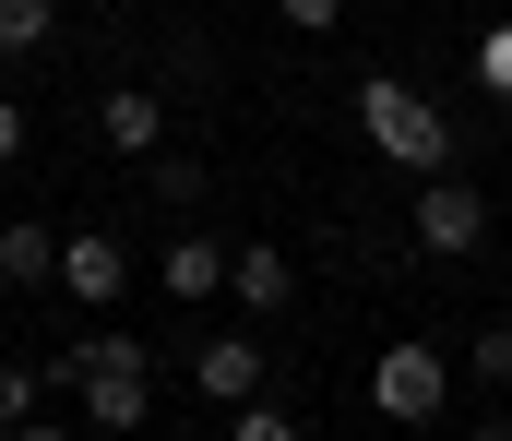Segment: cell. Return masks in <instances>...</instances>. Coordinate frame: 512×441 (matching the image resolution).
Returning a JSON list of instances; mask_svg holds the SVG:
<instances>
[{
	"mask_svg": "<svg viewBox=\"0 0 512 441\" xmlns=\"http://www.w3.org/2000/svg\"><path fill=\"white\" fill-rule=\"evenodd\" d=\"M48 382L84 394V430H143V418H155V370H143L131 334H84V346H60Z\"/></svg>",
	"mask_w": 512,
	"mask_h": 441,
	"instance_id": "obj_1",
	"label": "cell"
},
{
	"mask_svg": "<svg viewBox=\"0 0 512 441\" xmlns=\"http://www.w3.org/2000/svg\"><path fill=\"white\" fill-rule=\"evenodd\" d=\"M358 132H370L382 167H417V179L453 167V120H441V96H417L405 72H370V84H358Z\"/></svg>",
	"mask_w": 512,
	"mask_h": 441,
	"instance_id": "obj_2",
	"label": "cell"
},
{
	"mask_svg": "<svg viewBox=\"0 0 512 441\" xmlns=\"http://www.w3.org/2000/svg\"><path fill=\"white\" fill-rule=\"evenodd\" d=\"M453 406V358L429 346V334H393L382 358H370V418H393V430H429Z\"/></svg>",
	"mask_w": 512,
	"mask_h": 441,
	"instance_id": "obj_3",
	"label": "cell"
},
{
	"mask_svg": "<svg viewBox=\"0 0 512 441\" xmlns=\"http://www.w3.org/2000/svg\"><path fill=\"white\" fill-rule=\"evenodd\" d=\"M405 227H417V251H429V263H465V251L489 239V191H477V179H453V167H429Z\"/></svg>",
	"mask_w": 512,
	"mask_h": 441,
	"instance_id": "obj_4",
	"label": "cell"
},
{
	"mask_svg": "<svg viewBox=\"0 0 512 441\" xmlns=\"http://www.w3.org/2000/svg\"><path fill=\"white\" fill-rule=\"evenodd\" d=\"M262 370H274V358H262L251 322H227V334H203V346H191V394H203V406H239V394H262Z\"/></svg>",
	"mask_w": 512,
	"mask_h": 441,
	"instance_id": "obj_5",
	"label": "cell"
},
{
	"mask_svg": "<svg viewBox=\"0 0 512 441\" xmlns=\"http://www.w3.org/2000/svg\"><path fill=\"white\" fill-rule=\"evenodd\" d=\"M48 287H72L84 310H120V298H131V251L108 239V227H72V239H60V275H48Z\"/></svg>",
	"mask_w": 512,
	"mask_h": 441,
	"instance_id": "obj_6",
	"label": "cell"
},
{
	"mask_svg": "<svg viewBox=\"0 0 512 441\" xmlns=\"http://www.w3.org/2000/svg\"><path fill=\"white\" fill-rule=\"evenodd\" d=\"M155 287L179 298V310H215V298H227V239H215V227H179V239L155 251Z\"/></svg>",
	"mask_w": 512,
	"mask_h": 441,
	"instance_id": "obj_7",
	"label": "cell"
},
{
	"mask_svg": "<svg viewBox=\"0 0 512 441\" xmlns=\"http://www.w3.org/2000/svg\"><path fill=\"white\" fill-rule=\"evenodd\" d=\"M227 298H239V322H274V310L298 298V263H286L274 239H239V251H227Z\"/></svg>",
	"mask_w": 512,
	"mask_h": 441,
	"instance_id": "obj_8",
	"label": "cell"
},
{
	"mask_svg": "<svg viewBox=\"0 0 512 441\" xmlns=\"http://www.w3.org/2000/svg\"><path fill=\"white\" fill-rule=\"evenodd\" d=\"M96 132H108V155H131V167H143V155L167 144V96H155V84H108Z\"/></svg>",
	"mask_w": 512,
	"mask_h": 441,
	"instance_id": "obj_9",
	"label": "cell"
},
{
	"mask_svg": "<svg viewBox=\"0 0 512 441\" xmlns=\"http://www.w3.org/2000/svg\"><path fill=\"white\" fill-rule=\"evenodd\" d=\"M48 275H60V227L12 215V227H0V287H48Z\"/></svg>",
	"mask_w": 512,
	"mask_h": 441,
	"instance_id": "obj_10",
	"label": "cell"
},
{
	"mask_svg": "<svg viewBox=\"0 0 512 441\" xmlns=\"http://www.w3.org/2000/svg\"><path fill=\"white\" fill-rule=\"evenodd\" d=\"M48 406V358H0V430H36Z\"/></svg>",
	"mask_w": 512,
	"mask_h": 441,
	"instance_id": "obj_11",
	"label": "cell"
},
{
	"mask_svg": "<svg viewBox=\"0 0 512 441\" xmlns=\"http://www.w3.org/2000/svg\"><path fill=\"white\" fill-rule=\"evenodd\" d=\"M60 36V0H0V60H36Z\"/></svg>",
	"mask_w": 512,
	"mask_h": 441,
	"instance_id": "obj_12",
	"label": "cell"
},
{
	"mask_svg": "<svg viewBox=\"0 0 512 441\" xmlns=\"http://www.w3.org/2000/svg\"><path fill=\"white\" fill-rule=\"evenodd\" d=\"M215 418H227V441H298V406H274V394H239Z\"/></svg>",
	"mask_w": 512,
	"mask_h": 441,
	"instance_id": "obj_13",
	"label": "cell"
},
{
	"mask_svg": "<svg viewBox=\"0 0 512 441\" xmlns=\"http://www.w3.org/2000/svg\"><path fill=\"white\" fill-rule=\"evenodd\" d=\"M143 167H155V203H167V215H191V203H203V155H143Z\"/></svg>",
	"mask_w": 512,
	"mask_h": 441,
	"instance_id": "obj_14",
	"label": "cell"
},
{
	"mask_svg": "<svg viewBox=\"0 0 512 441\" xmlns=\"http://www.w3.org/2000/svg\"><path fill=\"white\" fill-rule=\"evenodd\" d=\"M477 84L512 108V12H489V24H477Z\"/></svg>",
	"mask_w": 512,
	"mask_h": 441,
	"instance_id": "obj_15",
	"label": "cell"
},
{
	"mask_svg": "<svg viewBox=\"0 0 512 441\" xmlns=\"http://www.w3.org/2000/svg\"><path fill=\"white\" fill-rule=\"evenodd\" d=\"M274 24H298V36H334V24H346V0H274Z\"/></svg>",
	"mask_w": 512,
	"mask_h": 441,
	"instance_id": "obj_16",
	"label": "cell"
},
{
	"mask_svg": "<svg viewBox=\"0 0 512 441\" xmlns=\"http://www.w3.org/2000/svg\"><path fill=\"white\" fill-rule=\"evenodd\" d=\"M465 370H477V382H512V322H501V334H477V346H465Z\"/></svg>",
	"mask_w": 512,
	"mask_h": 441,
	"instance_id": "obj_17",
	"label": "cell"
},
{
	"mask_svg": "<svg viewBox=\"0 0 512 441\" xmlns=\"http://www.w3.org/2000/svg\"><path fill=\"white\" fill-rule=\"evenodd\" d=\"M24 144H36V120H24V96H0V167H12Z\"/></svg>",
	"mask_w": 512,
	"mask_h": 441,
	"instance_id": "obj_18",
	"label": "cell"
}]
</instances>
